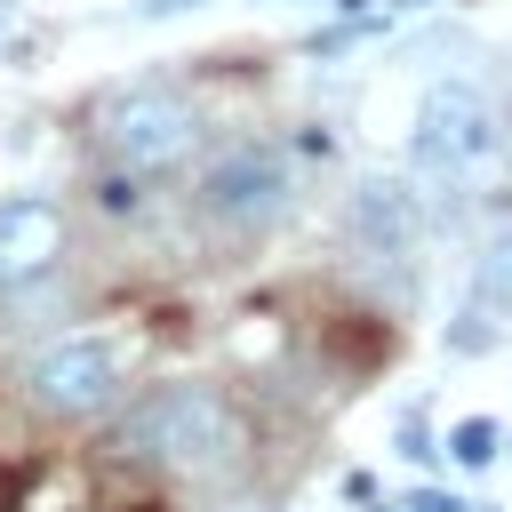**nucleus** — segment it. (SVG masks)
Listing matches in <instances>:
<instances>
[{"label":"nucleus","instance_id":"1","mask_svg":"<svg viewBox=\"0 0 512 512\" xmlns=\"http://www.w3.org/2000/svg\"><path fill=\"white\" fill-rule=\"evenodd\" d=\"M112 448L136 456V464H168L184 480H224V472H240L248 432H240V416L216 384H152L112 424Z\"/></svg>","mask_w":512,"mask_h":512},{"label":"nucleus","instance_id":"2","mask_svg":"<svg viewBox=\"0 0 512 512\" xmlns=\"http://www.w3.org/2000/svg\"><path fill=\"white\" fill-rule=\"evenodd\" d=\"M408 160L432 192H472L504 160V112L480 80H432L408 128Z\"/></svg>","mask_w":512,"mask_h":512},{"label":"nucleus","instance_id":"3","mask_svg":"<svg viewBox=\"0 0 512 512\" xmlns=\"http://www.w3.org/2000/svg\"><path fill=\"white\" fill-rule=\"evenodd\" d=\"M96 144H104L112 168L152 176V168H176V160L200 144V112H192V96H176L168 80H136V88H120V96H104Z\"/></svg>","mask_w":512,"mask_h":512},{"label":"nucleus","instance_id":"4","mask_svg":"<svg viewBox=\"0 0 512 512\" xmlns=\"http://www.w3.org/2000/svg\"><path fill=\"white\" fill-rule=\"evenodd\" d=\"M128 392V360L112 336H56L32 352L24 368V400L56 424H80V416H104L112 400Z\"/></svg>","mask_w":512,"mask_h":512},{"label":"nucleus","instance_id":"5","mask_svg":"<svg viewBox=\"0 0 512 512\" xmlns=\"http://www.w3.org/2000/svg\"><path fill=\"white\" fill-rule=\"evenodd\" d=\"M200 216L224 224V232H264L280 208H288V160L272 144H232L200 168Z\"/></svg>","mask_w":512,"mask_h":512},{"label":"nucleus","instance_id":"6","mask_svg":"<svg viewBox=\"0 0 512 512\" xmlns=\"http://www.w3.org/2000/svg\"><path fill=\"white\" fill-rule=\"evenodd\" d=\"M344 232L368 264H416L424 248V200L400 184V176H360L352 200H344Z\"/></svg>","mask_w":512,"mask_h":512},{"label":"nucleus","instance_id":"7","mask_svg":"<svg viewBox=\"0 0 512 512\" xmlns=\"http://www.w3.org/2000/svg\"><path fill=\"white\" fill-rule=\"evenodd\" d=\"M56 256H64V208L40 200V192L0 200V288H24L40 272H56Z\"/></svg>","mask_w":512,"mask_h":512},{"label":"nucleus","instance_id":"8","mask_svg":"<svg viewBox=\"0 0 512 512\" xmlns=\"http://www.w3.org/2000/svg\"><path fill=\"white\" fill-rule=\"evenodd\" d=\"M472 304H488L496 320H512V224H496L472 256Z\"/></svg>","mask_w":512,"mask_h":512},{"label":"nucleus","instance_id":"9","mask_svg":"<svg viewBox=\"0 0 512 512\" xmlns=\"http://www.w3.org/2000/svg\"><path fill=\"white\" fill-rule=\"evenodd\" d=\"M448 448H456V464H488V456L504 448V432H496L488 416H464V424L448 432Z\"/></svg>","mask_w":512,"mask_h":512},{"label":"nucleus","instance_id":"10","mask_svg":"<svg viewBox=\"0 0 512 512\" xmlns=\"http://www.w3.org/2000/svg\"><path fill=\"white\" fill-rule=\"evenodd\" d=\"M488 320H496V312H488V304H472V312L448 328V344H456V352H488Z\"/></svg>","mask_w":512,"mask_h":512},{"label":"nucleus","instance_id":"11","mask_svg":"<svg viewBox=\"0 0 512 512\" xmlns=\"http://www.w3.org/2000/svg\"><path fill=\"white\" fill-rule=\"evenodd\" d=\"M400 456H416V464H432V456H440V448H432V440H424V424H416V416H408V424H400Z\"/></svg>","mask_w":512,"mask_h":512},{"label":"nucleus","instance_id":"12","mask_svg":"<svg viewBox=\"0 0 512 512\" xmlns=\"http://www.w3.org/2000/svg\"><path fill=\"white\" fill-rule=\"evenodd\" d=\"M408 512H472V504H464V496H448V488H416V504H408Z\"/></svg>","mask_w":512,"mask_h":512},{"label":"nucleus","instance_id":"13","mask_svg":"<svg viewBox=\"0 0 512 512\" xmlns=\"http://www.w3.org/2000/svg\"><path fill=\"white\" fill-rule=\"evenodd\" d=\"M176 8H192V0H144V16H176Z\"/></svg>","mask_w":512,"mask_h":512},{"label":"nucleus","instance_id":"14","mask_svg":"<svg viewBox=\"0 0 512 512\" xmlns=\"http://www.w3.org/2000/svg\"><path fill=\"white\" fill-rule=\"evenodd\" d=\"M504 448H512V440H504Z\"/></svg>","mask_w":512,"mask_h":512},{"label":"nucleus","instance_id":"15","mask_svg":"<svg viewBox=\"0 0 512 512\" xmlns=\"http://www.w3.org/2000/svg\"><path fill=\"white\" fill-rule=\"evenodd\" d=\"M384 512H392V504H384Z\"/></svg>","mask_w":512,"mask_h":512}]
</instances>
